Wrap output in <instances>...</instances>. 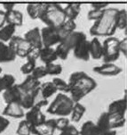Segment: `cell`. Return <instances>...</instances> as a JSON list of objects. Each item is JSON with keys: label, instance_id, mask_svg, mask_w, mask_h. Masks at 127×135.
Wrapping results in <instances>:
<instances>
[{"label": "cell", "instance_id": "obj_47", "mask_svg": "<svg viewBox=\"0 0 127 135\" xmlns=\"http://www.w3.org/2000/svg\"><path fill=\"white\" fill-rule=\"evenodd\" d=\"M3 8L4 9V12H8V11H11L13 9H14V6H15V4L13 3H4L2 4Z\"/></svg>", "mask_w": 127, "mask_h": 135}, {"label": "cell", "instance_id": "obj_38", "mask_svg": "<svg viewBox=\"0 0 127 135\" xmlns=\"http://www.w3.org/2000/svg\"><path fill=\"white\" fill-rule=\"evenodd\" d=\"M69 52H70L69 50L66 49L62 43H59L55 49L56 56H57L58 58L62 59V60H67L68 57H69Z\"/></svg>", "mask_w": 127, "mask_h": 135}, {"label": "cell", "instance_id": "obj_7", "mask_svg": "<svg viewBox=\"0 0 127 135\" xmlns=\"http://www.w3.org/2000/svg\"><path fill=\"white\" fill-rule=\"evenodd\" d=\"M8 46L13 50L16 57H27L32 49L28 41L21 36H13L8 42Z\"/></svg>", "mask_w": 127, "mask_h": 135}, {"label": "cell", "instance_id": "obj_29", "mask_svg": "<svg viewBox=\"0 0 127 135\" xmlns=\"http://www.w3.org/2000/svg\"><path fill=\"white\" fill-rule=\"evenodd\" d=\"M40 93H41L42 97L44 99L47 100L49 98H51L53 94H55L56 92H58L56 90L55 86L53 85V83L52 81H47L45 83L41 84L40 86Z\"/></svg>", "mask_w": 127, "mask_h": 135}, {"label": "cell", "instance_id": "obj_11", "mask_svg": "<svg viewBox=\"0 0 127 135\" xmlns=\"http://www.w3.org/2000/svg\"><path fill=\"white\" fill-rule=\"evenodd\" d=\"M41 84L42 83L40 82V81L34 79L31 75H28L26 79L24 80V81L21 82V84H19V87L22 92L34 93V94L38 95V93L40 91Z\"/></svg>", "mask_w": 127, "mask_h": 135}, {"label": "cell", "instance_id": "obj_42", "mask_svg": "<svg viewBox=\"0 0 127 135\" xmlns=\"http://www.w3.org/2000/svg\"><path fill=\"white\" fill-rule=\"evenodd\" d=\"M60 135H79V131L74 125L69 124L67 128L60 132Z\"/></svg>", "mask_w": 127, "mask_h": 135}, {"label": "cell", "instance_id": "obj_35", "mask_svg": "<svg viewBox=\"0 0 127 135\" xmlns=\"http://www.w3.org/2000/svg\"><path fill=\"white\" fill-rule=\"evenodd\" d=\"M36 64H37V60H34L31 58H27V62L21 65V72L22 74L30 75L33 70L36 68Z\"/></svg>", "mask_w": 127, "mask_h": 135}, {"label": "cell", "instance_id": "obj_2", "mask_svg": "<svg viewBox=\"0 0 127 135\" xmlns=\"http://www.w3.org/2000/svg\"><path fill=\"white\" fill-rule=\"evenodd\" d=\"M118 9L106 8L104 9L102 16L98 21L94 22L90 29V34L97 38L99 36L113 37L117 31V17Z\"/></svg>", "mask_w": 127, "mask_h": 135}, {"label": "cell", "instance_id": "obj_22", "mask_svg": "<svg viewBox=\"0 0 127 135\" xmlns=\"http://www.w3.org/2000/svg\"><path fill=\"white\" fill-rule=\"evenodd\" d=\"M90 56L94 60H99L102 58V44L98 38H93L89 44Z\"/></svg>", "mask_w": 127, "mask_h": 135}, {"label": "cell", "instance_id": "obj_43", "mask_svg": "<svg viewBox=\"0 0 127 135\" xmlns=\"http://www.w3.org/2000/svg\"><path fill=\"white\" fill-rule=\"evenodd\" d=\"M10 125V121L3 115H0V133L4 132Z\"/></svg>", "mask_w": 127, "mask_h": 135}, {"label": "cell", "instance_id": "obj_8", "mask_svg": "<svg viewBox=\"0 0 127 135\" xmlns=\"http://www.w3.org/2000/svg\"><path fill=\"white\" fill-rule=\"evenodd\" d=\"M40 33H41L43 47H53V46L62 42V38L59 35L57 28L45 26L40 30Z\"/></svg>", "mask_w": 127, "mask_h": 135}, {"label": "cell", "instance_id": "obj_21", "mask_svg": "<svg viewBox=\"0 0 127 135\" xmlns=\"http://www.w3.org/2000/svg\"><path fill=\"white\" fill-rule=\"evenodd\" d=\"M39 58L45 65L49 64H53L58 59L55 53V49L53 47H43L39 52Z\"/></svg>", "mask_w": 127, "mask_h": 135}, {"label": "cell", "instance_id": "obj_45", "mask_svg": "<svg viewBox=\"0 0 127 135\" xmlns=\"http://www.w3.org/2000/svg\"><path fill=\"white\" fill-rule=\"evenodd\" d=\"M108 3H92L91 4V6L92 9H96V10H104L108 7Z\"/></svg>", "mask_w": 127, "mask_h": 135}, {"label": "cell", "instance_id": "obj_17", "mask_svg": "<svg viewBox=\"0 0 127 135\" xmlns=\"http://www.w3.org/2000/svg\"><path fill=\"white\" fill-rule=\"evenodd\" d=\"M9 116V117L13 118H22L24 117V110L21 107V105L18 103H11V104H7L6 107H4L3 111V115Z\"/></svg>", "mask_w": 127, "mask_h": 135}, {"label": "cell", "instance_id": "obj_28", "mask_svg": "<svg viewBox=\"0 0 127 135\" xmlns=\"http://www.w3.org/2000/svg\"><path fill=\"white\" fill-rule=\"evenodd\" d=\"M37 96V94H34V93H25L21 91V99L20 102L21 107L23 109L29 110L35 105V99Z\"/></svg>", "mask_w": 127, "mask_h": 135}, {"label": "cell", "instance_id": "obj_9", "mask_svg": "<svg viewBox=\"0 0 127 135\" xmlns=\"http://www.w3.org/2000/svg\"><path fill=\"white\" fill-rule=\"evenodd\" d=\"M55 131V120L53 118L48 119L37 126H30V132L34 135H54Z\"/></svg>", "mask_w": 127, "mask_h": 135}, {"label": "cell", "instance_id": "obj_37", "mask_svg": "<svg viewBox=\"0 0 127 135\" xmlns=\"http://www.w3.org/2000/svg\"><path fill=\"white\" fill-rule=\"evenodd\" d=\"M30 125L26 120L20 122L19 126L16 130V135H30Z\"/></svg>", "mask_w": 127, "mask_h": 135}, {"label": "cell", "instance_id": "obj_3", "mask_svg": "<svg viewBox=\"0 0 127 135\" xmlns=\"http://www.w3.org/2000/svg\"><path fill=\"white\" fill-rule=\"evenodd\" d=\"M40 20L47 27L58 28L67 20V18L64 9L60 4L57 3H48L46 4V7L40 17Z\"/></svg>", "mask_w": 127, "mask_h": 135}, {"label": "cell", "instance_id": "obj_5", "mask_svg": "<svg viewBox=\"0 0 127 135\" xmlns=\"http://www.w3.org/2000/svg\"><path fill=\"white\" fill-rule=\"evenodd\" d=\"M119 40L115 37L107 38L102 43V59L104 63H113L118 60L120 51Z\"/></svg>", "mask_w": 127, "mask_h": 135}, {"label": "cell", "instance_id": "obj_14", "mask_svg": "<svg viewBox=\"0 0 127 135\" xmlns=\"http://www.w3.org/2000/svg\"><path fill=\"white\" fill-rule=\"evenodd\" d=\"M89 44H90V41H88L87 40H84L82 41H80L73 49L75 57L82 61H85V62L89 61L91 58L90 51H89Z\"/></svg>", "mask_w": 127, "mask_h": 135}, {"label": "cell", "instance_id": "obj_13", "mask_svg": "<svg viewBox=\"0 0 127 135\" xmlns=\"http://www.w3.org/2000/svg\"><path fill=\"white\" fill-rule=\"evenodd\" d=\"M3 98L4 102L7 104L11 103H18L20 104L21 99V90L19 84H14L3 92Z\"/></svg>", "mask_w": 127, "mask_h": 135}, {"label": "cell", "instance_id": "obj_20", "mask_svg": "<svg viewBox=\"0 0 127 135\" xmlns=\"http://www.w3.org/2000/svg\"><path fill=\"white\" fill-rule=\"evenodd\" d=\"M45 7H46V4L45 3L29 4L27 6V13L32 20L40 19L44 11L45 10Z\"/></svg>", "mask_w": 127, "mask_h": 135}, {"label": "cell", "instance_id": "obj_15", "mask_svg": "<svg viewBox=\"0 0 127 135\" xmlns=\"http://www.w3.org/2000/svg\"><path fill=\"white\" fill-rule=\"evenodd\" d=\"M86 40V35L82 31H76L69 34L68 37H66L64 40H62V44L64 46L66 49H68L69 51L74 49V47L78 44L80 41Z\"/></svg>", "mask_w": 127, "mask_h": 135}, {"label": "cell", "instance_id": "obj_16", "mask_svg": "<svg viewBox=\"0 0 127 135\" xmlns=\"http://www.w3.org/2000/svg\"><path fill=\"white\" fill-rule=\"evenodd\" d=\"M127 110V101H126V95L122 99H117L113 101L108 107L107 113L108 115H118L125 116Z\"/></svg>", "mask_w": 127, "mask_h": 135}, {"label": "cell", "instance_id": "obj_18", "mask_svg": "<svg viewBox=\"0 0 127 135\" xmlns=\"http://www.w3.org/2000/svg\"><path fill=\"white\" fill-rule=\"evenodd\" d=\"M6 24H11L14 27H21L23 23V15L21 12L15 9L5 12Z\"/></svg>", "mask_w": 127, "mask_h": 135}, {"label": "cell", "instance_id": "obj_41", "mask_svg": "<svg viewBox=\"0 0 127 135\" xmlns=\"http://www.w3.org/2000/svg\"><path fill=\"white\" fill-rule=\"evenodd\" d=\"M104 10H96V9H92L87 13V19L89 21H98L100 18L102 16Z\"/></svg>", "mask_w": 127, "mask_h": 135}, {"label": "cell", "instance_id": "obj_26", "mask_svg": "<svg viewBox=\"0 0 127 135\" xmlns=\"http://www.w3.org/2000/svg\"><path fill=\"white\" fill-rule=\"evenodd\" d=\"M86 111V108L85 107L82 105L81 103H74V106H73V108H72V111H71V121L74 123H78L81 119L83 118V115H85Z\"/></svg>", "mask_w": 127, "mask_h": 135}, {"label": "cell", "instance_id": "obj_34", "mask_svg": "<svg viewBox=\"0 0 127 135\" xmlns=\"http://www.w3.org/2000/svg\"><path fill=\"white\" fill-rule=\"evenodd\" d=\"M52 82H53V85L55 86L57 91H60V92H63V93H69V84H68V82H66L64 80L60 79V78H58V77H55L53 79V81Z\"/></svg>", "mask_w": 127, "mask_h": 135}, {"label": "cell", "instance_id": "obj_19", "mask_svg": "<svg viewBox=\"0 0 127 135\" xmlns=\"http://www.w3.org/2000/svg\"><path fill=\"white\" fill-rule=\"evenodd\" d=\"M15 58H16V56L8 44L0 41V64L10 63V62L14 61Z\"/></svg>", "mask_w": 127, "mask_h": 135}, {"label": "cell", "instance_id": "obj_1", "mask_svg": "<svg viewBox=\"0 0 127 135\" xmlns=\"http://www.w3.org/2000/svg\"><path fill=\"white\" fill-rule=\"evenodd\" d=\"M68 84L69 87L70 98L74 103L81 101V99L94 90L97 87V82L85 72L72 73Z\"/></svg>", "mask_w": 127, "mask_h": 135}, {"label": "cell", "instance_id": "obj_39", "mask_svg": "<svg viewBox=\"0 0 127 135\" xmlns=\"http://www.w3.org/2000/svg\"><path fill=\"white\" fill-rule=\"evenodd\" d=\"M31 76H32L34 79L38 80L39 81L40 79L45 77L47 75L46 70H45V65H41V66H36V68L33 70V72L31 73Z\"/></svg>", "mask_w": 127, "mask_h": 135}, {"label": "cell", "instance_id": "obj_33", "mask_svg": "<svg viewBox=\"0 0 127 135\" xmlns=\"http://www.w3.org/2000/svg\"><path fill=\"white\" fill-rule=\"evenodd\" d=\"M117 28L126 31L127 28V12L125 9L118 10L117 17Z\"/></svg>", "mask_w": 127, "mask_h": 135}, {"label": "cell", "instance_id": "obj_31", "mask_svg": "<svg viewBox=\"0 0 127 135\" xmlns=\"http://www.w3.org/2000/svg\"><path fill=\"white\" fill-rule=\"evenodd\" d=\"M15 84V77L12 74H3L0 75V93L4 92L10 87Z\"/></svg>", "mask_w": 127, "mask_h": 135}, {"label": "cell", "instance_id": "obj_36", "mask_svg": "<svg viewBox=\"0 0 127 135\" xmlns=\"http://www.w3.org/2000/svg\"><path fill=\"white\" fill-rule=\"evenodd\" d=\"M47 75H59L62 73V66L59 64H49L45 65Z\"/></svg>", "mask_w": 127, "mask_h": 135}, {"label": "cell", "instance_id": "obj_23", "mask_svg": "<svg viewBox=\"0 0 127 135\" xmlns=\"http://www.w3.org/2000/svg\"><path fill=\"white\" fill-rule=\"evenodd\" d=\"M76 28V24L74 21L66 20L60 27H58L57 28L59 35H60L62 40H64L66 37H68L69 34L74 32Z\"/></svg>", "mask_w": 127, "mask_h": 135}, {"label": "cell", "instance_id": "obj_48", "mask_svg": "<svg viewBox=\"0 0 127 135\" xmlns=\"http://www.w3.org/2000/svg\"><path fill=\"white\" fill-rule=\"evenodd\" d=\"M100 135H117V131H115V130H109V131L101 132V133H100Z\"/></svg>", "mask_w": 127, "mask_h": 135}, {"label": "cell", "instance_id": "obj_4", "mask_svg": "<svg viewBox=\"0 0 127 135\" xmlns=\"http://www.w3.org/2000/svg\"><path fill=\"white\" fill-rule=\"evenodd\" d=\"M74 106V102L70 97L66 94H57L53 101L49 105L47 113L50 115H59L60 117H67L70 115Z\"/></svg>", "mask_w": 127, "mask_h": 135}, {"label": "cell", "instance_id": "obj_46", "mask_svg": "<svg viewBox=\"0 0 127 135\" xmlns=\"http://www.w3.org/2000/svg\"><path fill=\"white\" fill-rule=\"evenodd\" d=\"M5 24H6L5 12L3 10H0V29L3 28Z\"/></svg>", "mask_w": 127, "mask_h": 135}, {"label": "cell", "instance_id": "obj_32", "mask_svg": "<svg viewBox=\"0 0 127 135\" xmlns=\"http://www.w3.org/2000/svg\"><path fill=\"white\" fill-rule=\"evenodd\" d=\"M96 124L97 128H98L100 133L106 131H109V126H108V115L107 114V112H104V113L101 114L100 115V117L97 121Z\"/></svg>", "mask_w": 127, "mask_h": 135}, {"label": "cell", "instance_id": "obj_12", "mask_svg": "<svg viewBox=\"0 0 127 135\" xmlns=\"http://www.w3.org/2000/svg\"><path fill=\"white\" fill-rule=\"evenodd\" d=\"M24 38L29 43L32 49H41L43 47L41 33H40V29L38 27H35L27 31L24 35Z\"/></svg>", "mask_w": 127, "mask_h": 135}, {"label": "cell", "instance_id": "obj_6", "mask_svg": "<svg viewBox=\"0 0 127 135\" xmlns=\"http://www.w3.org/2000/svg\"><path fill=\"white\" fill-rule=\"evenodd\" d=\"M48 105V100L43 99L35 104L25 114V120L29 123L30 126H37L46 121V117L42 112L41 108Z\"/></svg>", "mask_w": 127, "mask_h": 135}, {"label": "cell", "instance_id": "obj_25", "mask_svg": "<svg viewBox=\"0 0 127 135\" xmlns=\"http://www.w3.org/2000/svg\"><path fill=\"white\" fill-rule=\"evenodd\" d=\"M16 27L11 24H5L3 28L0 29V41L3 43L9 42L10 40L14 36Z\"/></svg>", "mask_w": 127, "mask_h": 135}, {"label": "cell", "instance_id": "obj_40", "mask_svg": "<svg viewBox=\"0 0 127 135\" xmlns=\"http://www.w3.org/2000/svg\"><path fill=\"white\" fill-rule=\"evenodd\" d=\"M54 120H55V129L60 132L69 125V119L68 117H60Z\"/></svg>", "mask_w": 127, "mask_h": 135}, {"label": "cell", "instance_id": "obj_30", "mask_svg": "<svg viewBox=\"0 0 127 135\" xmlns=\"http://www.w3.org/2000/svg\"><path fill=\"white\" fill-rule=\"evenodd\" d=\"M79 135H100V132L92 121H86L81 127Z\"/></svg>", "mask_w": 127, "mask_h": 135}, {"label": "cell", "instance_id": "obj_49", "mask_svg": "<svg viewBox=\"0 0 127 135\" xmlns=\"http://www.w3.org/2000/svg\"><path fill=\"white\" fill-rule=\"evenodd\" d=\"M1 73H2V68L0 67V74H1Z\"/></svg>", "mask_w": 127, "mask_h": 135}, {"label": "cell", "instance_id": "obj_44", "mask_svg": "<svg viewBox=\"0 0 127 135\" xmlns=\"http://www.w3.org/2000/svg\"><path fill=\"white\" fill-rule=\"evenodd\" d=\"M118 49L120 53H123L124 56H127V38H124V40H119V44H118Z\"/></svg>", "mask_w": 127, "mask_h": 135}, {"label": "cell", "instance_id": "obj_24", "mask_svg": "<svg viewBox=\"0 0 127 135\" xmlns=\"http://www.w3.org/2000/svg\"><path fill=\"white\" fill-rule=\"evenodd\" d=\"M64 9V13L67 20L74 21L78 18L81 12V4L78 3H69Z\"/></svg>", "mask_w": 127, "mask_h": 135}, {"label": "cell", "instance_id": "obj_27", "mask_svg": "<svg viewBox=\"0 0 127 135\" xmlns=\"http://www.w3.org/2000/svg\"><path fill=\"white\" fill-rule=\"evenodd\" d=\"M108 126H109V130L121 128L125 124L126 122L125 116L118 115H108Z\"/></svg>", "mask_w": 127, "mask_h": 135}, {"label": "cell", "instance_id": "obj_10", "mask_svg": "<svg viewBox=\"0 0 127 135\" xmlns=\"http://www.w3.org/2000/svg\"><path fill=\"white\" fill-rule=\"evenodd\" d=\"M93 72L100 75L103 76H117L123 72L121 67L118 65H115L113 63H104L103 65L100 66H95L93 67Z\"/></svg>", "mask_w": 127, "mask_h": 135}]
</instances>
